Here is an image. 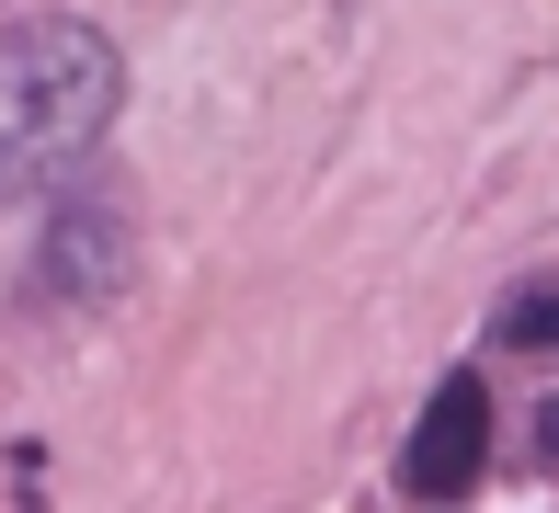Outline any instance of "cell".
<instances>
[{"label": "cell", "instance_id": "obj_1", "mask_svg": "<svg viewBox=\"0 0 559 513\" xmlns=\"http://www.w3.org/2000/svg\"><path fill=\"white\" fill-rule=\"evenodd\" d=\"M115 92L126 69L92 23H12L0 35V194H46L58 171H81L115 126Z\"/></svg>", "mask_w": 559, "mask_h": 513}, {"label": "cell", "instance_id": "obj_2", "mask_svg": "<svg viewBox=\"0 0 559 513\" xmlns=\"http://www.w3.org/2000/svg\"><path fill=\"white\" fill-rule=\"evenodd\" d=\"M479 468H491V389H479V377H445L435 410L412 422V445H400V491L412 502H468Z\"/></svg>", "mask_w": 559, "mask_h": 513}, {"label": "cell", "instance_id": "obj_3", "mask_svg": "<svg viewBox=\"0 0 559 513\" xmlns=\"http://www.w3.org/2000/svg\"><path fill=\"white\" fill-rule=\"evenodd\" d=\"M502 343H537V354H559V297H514V308H502Z\"/></svg>", "mask_w": 559, "mask_h": 513}]
</instances>
